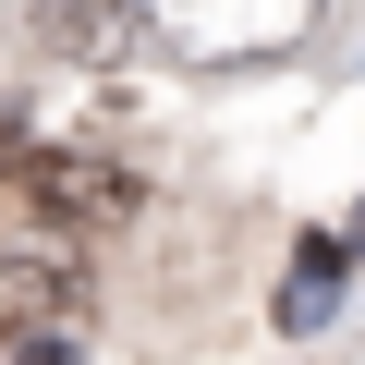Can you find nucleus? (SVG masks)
<instances>
[{"mask_svg":"<svg viewBox=\"0 0 365 365\" xmlns=\"http://www.w3.org/2000/svg\"><path fill=\"white\" fill-rule=\"evenodd\" d=\"M134 13H146V37H158L170 61H195V73H244V61L304 49L317 0H134Z\"/></svg>","mask_w":365,"mask_h":365,"instance_id":"1","label":"nucleus"},{"mask_svg":"<svg viewBox=\"0 0 365 365\" xmlns=\"http://www.w3.org/2000/svg\"><path fill=\"white\" fill-rule=\"evenodd\" d=\"M353 244H365V207H353Z\"/></svg>","mask_w":365,"mask_h":365,"instance_id":"5","label":"nucleus"},{"mask_svg":"<svg viewBox=\"0 0 365 365\" xmlns=\"http://www.w3.org/2000/svg\"><path fill=\"white\" fill-rule=\"evenodd\" d=\"M37 37H49V61L122 73V61L146 49V13H134V0H37Z\"/></svg>","mask_w":365,"mask_h":365,"instance_id":"3","label":"nucleus"},{"mask_svg":"<svg viewBox=\"0 0 365 365\" xmlns=\"http://www.w3.org/2000/svg\"><path fill=\"white\" fill-rule=\"evenodd\" d=\"M329 292H341V244H304V256H292V280H280V329H317V317H329Z\"/></svg>","mask_w":365,"mask_h":365,"instance_id":"4","label":"nucleus"},{"mask_svg":"<svg viewBox=\"0 0 365 365\" xmlns=\"http://www.w3.org/2000/svg\"><path fill=\"white\" fill-rule=\"evenodd\" d=\"M13 207L25 220H122L134 207V170H110V158H61V146H37V158H13Z\"/></svg>","mask_w":365,"mask_h":365,"instance_id":"2","label":"nucleus"}]
</instances>
